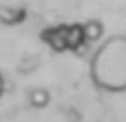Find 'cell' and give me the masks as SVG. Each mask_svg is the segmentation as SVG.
I'll list each match as a JSON object with an SVG mask.
<instances>
[{"mask_svg": "<svg viewBox=\"0 0 126 122\" xmlns=\"http://www.w3.org/2000/svg\"><path fill=\"white\" fill-rule=\"evenodd\" d=\"M90 77L103 92H126V36L115 34L103 41L90 59Z\"/></svg>", "mask_w": 126, "mask_h": 122, "instance_id": "1", "label": "cell"}, {"mask_svg": "<svg viewBox=\"0 0 126 122\" xmlns=\"http://www.w3.org/2000/svg\"><path fill=\"white\" fill-rule=\"evenodd\" d=\"M63 38H65V47L72 49V50H78L79 47H83V45L87 43L85 32H83V25H79V24L68 27L67 32L63 34Z\"/></svg>", "mask_w": 126, "mask_h": 122, "instance_id": "2", "label": "cell"}, {"mask_svg": "<svg viewBox=\"0 0 126 122\" xmlns=\"http://www.w3.org/2000/svg\"><path fill=\"white\" fill-rule=\"evenodd\" d=\"M83 32H85V40L87 43H95L103 38V32H105V25H103L101 20L92 18L88 22L83 24Z\"/></svg>", "mask_w": 126, "mask_h": 122, "instance_id": "3", "label": "cell"}, {"mask_svg": "<svg viewBox=\"0 0 126 122\" xmlns=\"http://www.w3.org/2000/svg\"><path fill=\"white\" fill-rule=\"evenodd\" d=\"M27 99H29V104L32 108L42 109V108H47L49 106L50 94H49V90H45V88H32L29 92V95H27Z\"/></svg>", "mask_w": 126, "mask_h": 122, "instance_id": "4", "label": "cell"}, {"mask_svg": "<svg viewBox=\"0 0 126 122\" xmlns=\"http://www.w3.org/2000/svg\"><path fill=\"white\" fill-rule=\"evenodd\" d=\"M4 94V77H2V72H0V97Z\"/></svg>", "mask_w": 126, "mask_h": 122, "instance_id": "5", "label": "cell"}]
</instances>
